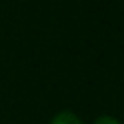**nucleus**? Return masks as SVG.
Wrapping results in <instances>:
<instances>
[{"mask_svg": "<svg viewBox=\"0 0 124 124\" xmlns=\"http://www.w3.org/2000/svg\"><path fill=\"white\" fill-rule=\"evenodd\" d=\"M49 124H84L73 111H60L51 119Z\"/></svg>", "mask_w": 124, "mask_h": 124, "instance_id": "1", "label": "nucleus"}, {"mask_svg": "<svg viewBox=\"0 0 124 124\" xmlns=\"http://www.w3.org/2000/svg\"><path fill=\"white\" fill-rule=\"evenodd\" d=\"M93 124H120V122L115 119V117H111V115H101L99 119L93 120Z\"/></svg>", "mask_w": 124, "mask_h": 124, "instance_id": "2", "label": "nucleus"}]
</instances>
